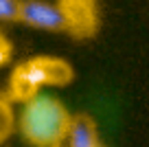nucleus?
<instances>
[{
  "label": "nucleus",
  "instance_id": "nucleus-8",
  "mask_svg": "<svg viewBox=\"0 0 149 147\" xmlns=\"http://www.w3.org/2000/svg\"><path fill=\"white\" fill-rule=\"evenodd\" d=\"M11 53H13V46H11V42H9V40H7L5 33L0 31V68H2L5 64H9Z\"/></svg>",
  "mask_w": 149,
  "mask_h": 147
},
{
  "label": "nucleus",
  "instance_id": "nucleus-6",
  "mask_svg": "<svg viewBox=\"0 0 149 147\" xmlns=\"http://www.w3.org/2000/svg\"><path fill=\"white\" fill-rule=\"evenodd\" d=\"M15 132V110L5 94H0V145H5Z\"/></svg>",
  "mask_w": 149,
  "mask_h": 147
},
{
  "label": "nucleus",
  "instance_id": "nucleus-2",
  "mask_svg": "<svg viewBox=\"0 0 149 147\" xmlns=\"http://www.w3.org/2000/svg\"><path fill=\"white\" fill-rule=\"evenodd\" d=\"M74 79V68L68 60L57 55H35L11 70L5 97L11 103H26L44 88H64Z\"/></svg>",
  "mask_w": 149,
  "mask_h": 147
},
{
  "label": "nucleus",
  "instance_id": "nucleus-4",
  "mask_svg": "<svg viewBox=\"0 0 149 147\" xmlns=\"http://www.w3.org/2000/svg\"><path fill=\"white\" fill-rule=\"evenodd\" d=\"M18 22L37 31L64 33V20L59 9L55 2H48V0H20Z\"/></svg>",
  "mask_w": 149,
  "mask_h": 147
},
{
  "label": "nucleus",
  "instance_id": "nucleus-1",
  "mask_svg": "<svg viewBox=\"0 0 149 147\" xmlns=\"http://www.w3.org/2000/svg\"><path fill=\"white\" fill-rule=\"evenodd\" d=\"M72 114L61 99L40 92L22 103L15 114V130L33 147H61L66 143Z\"/></svg>",
  "mask_w": 149,
  "mask_h": 147
},
{
  "label": "nucleus",
  "instance_id": "nucleus-3",
  "mask_svg": "<svg viewBox=\"0 0 149 147\" xmlns=\"http://www.w3.org/2000/svg\"><path fill=\"white\" fill-rule=\"evenodd\" d=\"M64 20V33L74 40H92L101 27L99 0H55Z\"/></svg>",
  "mask_w": 149,
  "mask_h": 147
},
{
  "label": "nucleus",
  "instance_id": "nucleus-5",
  "mask_svg": "<svg viewBox=\"0 0 149 147\" xmlns=\"http://www.w3.org/2000/svg\"><path fill=\"white\" fill-rule=\"evenodd\" d=\"M66 143H68V147H99L101 145L99 132H97V123H94L92 116L72 114Z\"/></svg>",
  "mask_w": 149,
  "mask_h": 147
},
{
  "label": "nucleus",
  "instance_id": "nucleus-7",
  "mask_svg": "<svg viewBox=\"0 0 149 147\" xmlns=\"http://www.w3.org/2000/svg\"><path fill=\"white\" fill-rule=\"evenodd\" d=\"M20 0H0V22H18Z\"/></svg>",
  "mask_w": 149,
  "mask_h": 147
},
{
  "label": "nucleus",
  "instance_id": "nucleus-9",
  "mask_svg": "<svg viewBox=\"0 0 149 147\" xmlns=\"http://www.w3.org/2000/svg\"><path fill=\"white\" fill-rule=\"evenodd\" d=\"M99 147H105V145H103V143H101V145H99Z\"/></svg>",
  "mask_w": 149,
  "mask_h": 147
}]
</instances>
